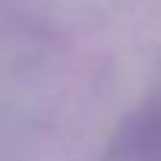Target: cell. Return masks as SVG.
Instances as JSON below:
<instances>
[{
	"label": "cell",
	"instance_id": "6da1fadb",
	"mask_svg": "<svg viewBox=\"0 0 161 161\" xmlns=\"http://www.w3.org/2000/svg\"><path fill=\"white\" fill-rule=\"evenodd\" d=\"M108 161H161V102L147 105L122 125Z\"/></svg>",
	"mask_w": 161,
	"mask_h": 161
}]
</instances>
